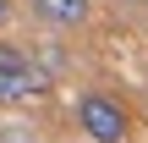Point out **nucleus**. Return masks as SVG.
<instances>
[{
	"mask_svg": "<svg viewBox=\"0 0 148 143\" xmlns=\"http://www.w3.org/2000/svg\"><path fill=\"white\" fill-rule=\"evenodd\" d=\"M5 22H11V0H0V28H5Z\"/></svg>",
	"mask_w": 148,
	"mask_h": 143,
	"instance_id": "nucleus-4",
	"label": "nucleus"
},
{
	"mask_svg": "<svg viewBox=\"0 0 148 143\" xmlns=\"http://www.w3.org/2000/svg\"><path fill=\"white\" fill-rule=\"evenodd\" d=\"M33 17H38L44 28L66 33V28H82V22L93 17V0H33Z\"/></svg>",
	"mask_w": 148,
	"mask_h": 143,
	"instance_id": "nucleus-3",
	"label": "nucleus"
},
{
	"mask_svg": "<svg viewBox=\"0 0 148 143\" xmlns=\"http://www.w3.org/2000/svg\"><path fill=\"white\" fill-rule=\"evenodd\" d=\"M77 132L88 143H126L132 138V110H126L115 94L88 88V94L77 99Z\"/></svg>",
	"mask_w": 148,
	"mask_h": 143,
	"instance_id": "nucleus-1",
	"label": "nucleus"
},
{
	"mask_svg": "<svg viewBox=\"0 0 148 143\" xmlns=\"http://www.w3.org/2000/svg\"><path fill=\"white\" fill-rule=\"evenodd\" d=\"M49 88H55V77L33 61V50H22V44H0V105L44 99Z\"/></svg>",
	"mask_w": 148,
	"mask_h": 143,
	"instance_id": "nucleus-2",
	"label": "nucleus"
}]
</instances>
